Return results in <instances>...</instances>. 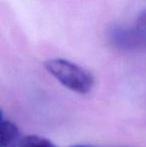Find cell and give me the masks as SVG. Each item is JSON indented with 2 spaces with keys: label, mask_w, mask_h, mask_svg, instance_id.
I'll list each match as a JSON object with an SVG mask.
<instances>
[{
  "label": "cell",
  "mask_w": 146,
  "mask_h": 147,
  "mask_svg": "<svg viewBox=\"0 0 146 147\" xmlns=\"http://www.w3.org/2000/svg\"><path fill=\"white\" fill-rule=\"evenodd\" d=\"M44 67L59 83L78 94H87L94 86V77L88 70L66 59H49Z\"/></svg>",
  "instance_id": "cell-1"
},
{
  "label": "cell",
  "mask_w": 146,
  "mask_h": 147,
  "mask_svg": "<svg viewBox=\"0 0 146 147\" xmlns=\"http://www.w3.org/2000/svg\"><path fill=\"white\" fill-rule=\"evenodd\" d=\"M110 42L120 50H135L143 45L137 31L124 27H115L110 31Z\"/></svg>",
  "instance_id": "cell-2"
},
{
  "label": "cell",
  "mask_w": 146,
  "mask_h": 147,
  "mask_svg": "<svg viewBox=\"0 0 146 147\" xmlns=\"http://www.w3.org/2000/svg\"><path fill=\"white\" fill-rule=\"evenodd\" d=\"M21 137L15 123L4 119L0 121V147H19Z\"/></svg>",
  "instance_id": "cell-3"
},
{
  "label": "cell",
  "mask_w": 146,
  "mask_h": 147,
  "mask_svg": "<svg viewBox=\"0 0 146 147\" xmlns=\"http://www.w3.org/2000/svg\"><path fill=\"white\" fill-rule=\"evenodd\" d=\"M19 147H57L49 139L39 135L22 136L19 142Z\"/></svg>",
  "instance_id": "cell-4"
},
{
  "label": "cell",
  "mask_w": 146,
  "mask_h": 147,
  "mask_svg": "<svg viewBox=\"0 0 146 147\" xmlns=\"http://www.w3.org/2000/svg\"><path fill=\"white\" fill-rule=\"evenodd\" d=\"M135 30L137 31L139 37L141 38L143 45L146 44V11L143 12L138 17Z\"/></svg>",
  "instance_id": "cell-5"
},
{
  "label": "cell",
  "mask_w": 146,
  "mask_h": 147,
  "mask_svg": "<svg viewBox=\"0 0 146 147\" xmlns=\"http://www.w3.org/2000/svg\"><path fill=\"white\" fill-rule=\"evenodd\" d=\"M70 147H97V146H94V145H87V144H78V145H73Z\"/></svg>",
  "instance_id": "cell-6"
},
{
  "label": "cell",
  "mask_w": 146,
  "mask_h": 147,
  "mask_svg": "<svg viewBox=\"0 0 146 147\" xmlns=\"http://www.w3.org/2000/svg\"><path fill=\"white\" fill-rule=\"evenodd\" d=\"M1 120H3V112H2V110L0 109V121Z\"/></svg>",
  "instance_id": "cell-7"
}]
</instances>
